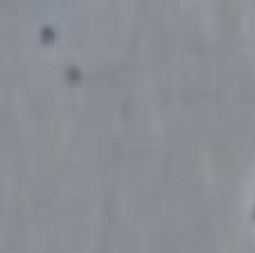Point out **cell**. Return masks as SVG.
I'll return each instance as SVG.
<instances>
[{"mask_svg":"<svg viewBox=\"0 0 255 253\" xmlns=\"http://www.w3.org/2000/svg\"><path fill=\"white\" fill-rule=\"evenodd\" d=\"M253 215H255V208H253Z\"/></svg>","mask_w":255,"mask_h":253,"instance_id":"6da1fadb","label":"cell"}]
</instances>
